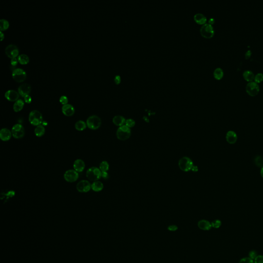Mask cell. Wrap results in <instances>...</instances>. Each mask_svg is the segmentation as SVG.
Here are the masks:
<instances>
[{"mask_svg":"<svg viewBox=\"0 0 263 263\" xmlns=\"http://www.w3.org/2000/svg\"><path fill=\"white\" fill-rule=\"evenodd\" d=\"M29 121L34 126H40L43 122V116L40 112L38 110H31L29 115Z\"/></svg>","mask_w":263,"mask_h":263,"instance_id":"obj_1","label":"cell"},{"mask_svg":"<svg viewBox=\"0 0 263 263\" xmlns=\"http://www.w3.org/2000/svg\"><path fill=\"white\" fill-rule=\"evenodd\" d=\"M101 174L102 172L99 168L93 166L87 170L86 176L89 180L94 182L98 181L101 177Z\"/></svg>","mask_w":263,"mask_h":263,"instance_id":"obj_2","label":"cell"},{"mask_svg":"<svg viewBox=\"0 0 263 263\" xmlns=\"http://www.w3.org/2000/svg\"><path fill=\"white\" fill-rule=\"evenodd\" d=\"M131 135V131L130 128L127 127L125 124L120 127L117 130L116 136L118 139L124 141L129 139Z\"/></svg>","mask_w":263,"mask_h":263,"instance_id":"obj_3","label":"cell"},{"mask_svg":"<svg viewBox=\"0 0 263 263\" xmlns=\"http://www.w3.org/2000/svg\"><path fill=\"white\" fill-rule=\"evenodd\" d=\"M87 124L90 129L96 130L101 125V120L98 116L92 115L87 119Z\"/></svg>","mask_w":263,"mask_h":263,"instance_id":"obj_4","label":"cell"},{"mask_svg":"<svg viewBox=\"0 0 263 263\" xmlns=\"http://www.w3.org/2000/svg\"><path fill=\"white\" fill-rule=\"evenodd\" d=\"M178 166L180 170L184 172H188L192 170L193 163L192 160L188 157H183L178 162Z\"/></svg>","mask_w":263,"mask_h":263,"instance_id":"obj_5","label":"cell"},{"mask_svg":"<svg viewBox=\"0 0 263 263\" xmlns=\"http://www.w3.org/2000/svg\"><path fill=\"white\" fill-rule=\"evenodd\" d=\"M200 34L205 38H211L214 34V28L211 24L205 23L202 25L200 29Z\"/></svg>","mask_w":263,"mask_h":263,"instance_id":"obj_6","label":"cell"},{"mask_svg":"<svg viewBox=\"0 0 263 263\" xmlns=\"http://www.w3.org/2000/svg\"><path fill=\"white\" fill-rule=\"evenodd\" d=\"M12 136L15 139H20L25 135V130L22 125L16 124L13 126L12 129Z\"/></svg>","mask_w":263,"mask_h":263,"instance_id":"obj_7","label":"cell"},{"mask_svg":"<svg viewBox=\"0 0 263 263\" xmlns=\"http://www.w3.org/2000/svg\"><path fill=\"white\" fill-rule=\"evenodd\" d=\"M12 76L16 81L21 82L25 80L26 73V71L22 68H15L12 71Z\"/></svg>","mask_w":263,"mask_h":263,"instance_id":"obj_8","label":"cell"},{"mask_svg":"<svg viewBox=\"0 0 263 263\" xmlns=\"http://www.w3.org/2000/svg\"><path fill=\"white\" fill-rule=\"evenodd\" d=\"M246 92L250 96L257 95L260 91V87L256 82L251 81L248 82L246 85Z\"/></svg>","mask_w":263,"mask_h":263,"instance_id":"obj_9","label":"cell"},{"mask_svg":"<svg viewBox=\"0 0 263 263\" xmlns=\"http://www.w3.org/2000/svg\"><path fill=\"white\" fill-rule=\"evenodd\" d=\"M76 189L79 192L87 193L91 189V185L87 180H81L77 184Z\"/></svg>","mask_w":263,"mask_h":263,"instance_id":"obj_10","label":"cell"},{"mask_svg":"<svg viewBox=\"0 0 263 263\" xmlns=\"http://www.w3.org/2000/svg\"><path fill=\"white\" fill-rule=\"evenodd\" d=\"M79 178V174L75 170H68L65 172L64 178L66 182H74L77 180Z\"/></svg>","mask_w":263,"mask_h":263,"instance_id":"obj_11","label":"cell"},{"mask_svg":"<svg viewBox=\"0 0 263 263\" xmlns=\"http://www.w3.org/2000/svg\"><path fill=\"white\" fill-rule=\"evenodd\" d=\"M5 53L9 58H15L19 54V51L17 46L14 44H9L5 48Z\"/></svg>","mask_w":263,"mask_h":263,"instance_id":"obj_12","label":"cell"},{"mask_svg":"<svg viewBox=\"0 0 263 263\" xmlns=\"http://www.w3.org/2000/svg\"><path fill=\"white\" fill-rule=\"evenodd\" d=\"M31 91V86L28 83H23L19 86L18 88L19 94L22 97H24L26 95H29Z\"/></svg>","mask_w":263,"mask_h":263,"instance_id":"obj_13","label":"cell"},{"mask_svg":"<svg viewBox=\"0 0 263 263\" xmlns=\"http://www.w3.org/2000/svg\"><path fill=\"white\" fill-rule=\"evenodd\" d=\"M19 93H18L16 90H9L6 92L5 96L7 100L10 101H16L19 99Z\"/></svg>","mask_w":263,"mask_h":263,"instance_id":"obj_14","label":"cell"},{"mask_svg":"<svg viewBox=\"0 0 263 263\" xmlns=\"http://www.w3.org/2000/svg\"><path fill=\"white\" fill-rule=\"evenodd\" d=\"M12 131L7 128H3L0 131V138L2 141H8L12 138Z\"/></svg>","mask_w":263,"mask_h":263,"instance_id":"obj_15","label":"cell"},{"mask_svg":"<svg viewBox=\"0 0 263 263\" xmlns=\"http://www.w3.org/2000/svg\"><path fill=\"white\" fill-rule=\"evenodd\" d=\"M62 111L66 116H71L75 113V108L71 104H66L63 105Z\"/></svg>","mask_w":263,"mask_h":263,"instance_id":"obj_16","label":"cell"},{"mask_svg":"<svg viewBox=\"0 0 263 263\" xmlns=\"http://www.w3.org/2000/svg\"><path fill=\"white\" fill-rule=\"evenodd\" d=\"M85 165L83 160L80 159L76 160L74 163V170L79 172H82L85 169Z\"/></svg>","mask_w":263,"mask_h":263,"instance_id":"obj_17","label":"cell"},{"mask_svg":"<svg viewBox=\"0 0 263 263\" xmlns=\"http://www.w3.org/2000/svg\"><path fill=\"white\" fill-rule=\"evenodd\" d=\"M197 226L199 229L205 231H208L212 228L211 223L209 222V221L205 219L199 221L197 224Z\"/></svg>","mask_w":263,"mask_h":263,"instance_id":"obj_18","label":"cell"},{"mask_svg":"<svg viewBox=\"0 0 263 263\" xmlns=\"http://www.w3.org/2000/svg\"><path fill=\"white\" fill-rule=\"evenodd\" d=\"M226 140L230 144H234L238 140V136L235 132L229 131L226 134Z\"/></svg>","mask_w":263,"mask_h":263,"instance_id":"obj_19","label":"cell"},{"mask_svg":"<svg viewBox=\"0 0 263 263\" xmlns=\"http://www.w3.org/2000/svg\"><path fill=\"white\" fill-rule=\"evenodd\" d=\"M194 19L197 23L201 25L205 24V22L207 21V18L205 17V15H204V14L201 13H197L195 14L194 16Z\"/></svg>","mask_w":263,"mask_h":263,"instance_id":"obj_20","label":"cell"},{"mask_svg":"<svg viewBox=\"0 0 263 263\" xmlns=\"http://www.w3.org/2000/svg\"><path fill=\"white\" fill-rule=\"evenodd\" d=\"M126 119L124 117L120 115L115 116L113 119V122L114 123V124L119 127L124 125V123H126Z\"/></svg>","mask_w":263,"mask_h":263,"instance_id":"obj_21","label":"cell"},{"mask_svg":"<svg viewBox=\"0 0 263 263\" xmlns=\"http://www.w3.org/2000/svg\"><path fill=\"white\" fill-rule=\"evenodd\" d=\"M104 184L99 181L94 182L91 185V189L95 192H100L104 189Z\"/></svg>","mask_w":263,"mask_h":263,"instance_id":"obj_22","label":"cell"},{"mask_svg":"<svg viewBox=\"0 0 263 263\" xmlns=\"http://www.w3.org/2000/svg\"><path fill=\"white\" fill-rule=\"evenodd\" d=\"M24 105V101L21 99H18L14 104V107H13L14 110L15 112H18L19 111L22 110V109L23 108Z\"/></svg>","mask_w":263,"mask_h":263,"instance_id":"obj_23","label":"cell"},{"mask_svg":"<svg viewBox=\"0 0 263 263\" xmlns=\"http://www.w3.org/2000/svg\"><path fill=\"white\" fill-rule=\"evenodd\" d=\"M243 77L245 80L249 82L252 81L255 76L253 72L250 70H246L243 73Z\"/></svg>","mask_w":263,"mask_h":263,"instance_id":"obj_24","label":"cell"},{"mask_svg":"<svg viewBox=\"0 0 263 263\" xmlns=\"http://www.w3.org/2000/svg\"><path fill=\"white\" fill-rule=\"evenodd\" d=\"M45 133V129L43 125H40L36 127L35 129V134L36 136L40 137L44 135Z\"/></svg>","mask_w":263,"mask_h":263,"instance_id":"obj_25","label":"cell"},{"mask_svg":"<svg viewBox=\"0 0 263 263\" xmlns=\"http://www.w3.org/2000/svg\"><path fill=\"white\" fill-rule=\"evenodd\" d=\"M87 124L84 121L79 120L75 123V129L78 131H84L87 128Z\"/></svg>","mask_w":263,"mask_h":263,"instance_id":"obj_26","label":"cell"},{"mask_svg":"<svg viewBox=\"0 0 263 263\" xmlns=\"http://www.w3.org/2000/svg\"><path fill=\"white\" fill-rule=\"evenodd\" d=\"M213 75H214V77L215 79L219 80V79H222L224 76L223 70L220 67H217L214 70Z\"/></svg>","mask_w":263,"mask_h":263,"instance_id":"obj_27","label":"cell"},{"mask_svg":"<svg viewBox=\"0 0 263 263\" xmlns=\"http://www.w3.org/2000/svg\"><path fill=\"white\" fill-rule=\"evenodd\" d=\"M18 60L19 62L22 64H26L28 63L29 61V57L27 54H21L19 55Z\"/></svg>","mask_w":263,"mask_h":263,"instance_id":"obj_28","label":"cell"},{"mask_svg":"<svg viewBox=\"0 0 263 263\" xmlns=\"http://www.w3.org/2000/svg\"><path fill=\"white\" fill-rule=\"evenodd\" d=\"M9 23L8 21L6 19H2L0 20V29L1 31H5L8 28Z\"/></svg>","mask_w":263,"mask_h":263,"instance_id":"obj_29","label":"cell"},{"mask_svg":"<svg viewBox=\"0 0 263 263\" xmlns=\"http://www.w3.org/2000/svg\"><path fill=\"white\" fill-rule=\"evenodd\" d=\"M99 169L101 172H107L109 169V164L107 161H103L101 163Z\"/></svg>","mask_w":263,"mask_h":263,"instance_id":"obj_30","label":"cell"},{"mask_svg":"<svg viewBox=\"0 0 263 263\" xmlns=\"http://www.w3.org/2000/svg\"><path fill=\"white\" fill-rule=\"evenodd\" d=\"M255 163L258 167H263V157L258 156L255 159Z\"/></svg>","mask_w":263,"mask_h":263,"instance_id":"obj_31","label":"cell"},{"mask_svg":"<svg viewBox=\"0 0 263 263\" xmlns=\"http://www.w3.org/2000/svg\"><path fill=\"white\" fill-rule=\"evenodd\" d=\"M125 125L127 126V127L129 128L134 127L135 125V121L132 119H128L126 120V123Z\"/></svg>","mask_w":263,"mask_h":263,"instance_id":"obj_32","label":"cell"},{"mask_svg":"<svg viewBox=\"0 0 263 263\" xmlns=\"http://www.w3.org/2000/svg\"><path fill=\"white\" fill-rule=\"evenodd\" d=\"M221 225H222L221 221H219V219H216L211 222L212 227L214 228H219L221 227Z\"/></svg>","mask_w":263,"mask_h":263,"instance_id":"obj_33","label":"cell"},{"mask_svg":"<svg viewBox=\"0 0 263 263\" xmlns=\"http://www.w3.org/2000/svg\"><path fill=\"white\" fill-rule=\"evenodd\" d=\"M255 82L256 83H259L263 80V74L261 73H259L256 74L255 77Z\"/></svg>","mask_w":263,"mask_h":263,"instance_id":"obj_34","label":"cell"},{"mask_svg":"<svg viewBox=\"0 0 263 263\" xmlns=\"http://www.w3.org/2000/svg\"><path fill=\"white\" fill-rule=\"evenodd\" d=\"M68 101V98H67V96H65V95L62 96H61L60 98V101L61 104H63V105L66 104H67Z\"/></svg>","mask_w":263,"mask_h":263,"instance_id":"obj_35","label":"cell"},{"mask_svg":"<svg viewBox=\"0 0 263 263\" xmlns=\"http://www.w3.org/2000/svg\"><path fill=\"white\" fill-rule=\"evenodd\" d=\"M238 263H254V262L250 258H245L241 259Z\"/></svg>","mask_w":263,"mask_h":263,"instance_id":"obj_36","label":"cell"},{"mask_svg":"<svg viewBox=\"0 0 263 263\" xmlns=\"http://www.w3.org/2000/svg\"><path fill=\"white\" fill-rule=\"evenodd\" d=\"M249 255L250 258L252 260H255V258H256V256H258L256 251H255V250L250 251L249 253Z\"/></svg>","mask_w":263,"mask_h":263,"instance_id":"obj_37","label":"cell"},{"mask_svg":"<svg viewBox=\"0 0 263 263\" xmlns=\"http://www.w3.org/2000/svg\"><path fill=\"white\" fill-rule=\"evenodd\" d=\"M255 263H263V255H258L255 260Z\"/></svg>","mask_w":263,"mask_h":263,"instance_id":"obj_38","label":"cell"},{"mask_svg":"<svg viewBox=\"0 0 263 263\" xmlns=\"http://www.w3.org/2000/svg\"><path fill=\"white\" fill-rule=\"evenodd\" d=\"M168 229L170 231H176L178 229V227L176 225H170L168 227Z\"/></svg>","mask_w":263,"mask_h":263,"instance_id":"obj_39","label":"cell"},{"mask_svg":"<svg viewBox=\"0 0 263 263\" xmlns=\"http://www.w3.org/2000/svg\"><path fill=\"white\" fill-rule=\"evenodd\" d=\"M24 98V100L25 101L27 104H30L31 101V97L29 95H27L25 96Z\"/></svg>","mask_w":263,"mask_h":263,"instance_id":"obj_40","label":"cell"},{"mask_svg":"<svg viewBox=\"0 0 263 263\" xmlns=\"http://www.w3.org/2000/svg\"><path fill=\"white\" fill-rule=\"evenodd\" d=\"M18 62H19L17 58H12L11 60V64H12V66H15L17 64Z\"/></svg>","mask_w":263,"mask_h":263,"instance_id":"obj_41","label":"cell"},{"mask_svg":"<svg viewBox=\"0 0 263 263\" xmlns=\"http://www.w3.org/2000/svg\"><path fill=\"white\" fill-rule=\"evenodd\" d=\"M114 81L115 82L116 84H118L120 83V76L119 75H116L115 77V79H114Z\"/></svg>","mask_w":263,"mask_h":263,"instance_id":"obj_42","label":"cell"},{"mask_svg":"<svg viewBox=\"0 0 263 263\" xmlns=\"http://www.w3.org/2000/svg\"><path fill=\"white\" fill-rule=\"evenodd\" d=\"M108 176H109V175H108V173H107V172H102L101 177H103L104 179H107V178H108Z\"/></svg>","mask_w":263,"mask_h":263,"instance_id":"obj_43","label":"cell"},{"mask_svg":"<svg viewBox=\"0 0 263 263\" xmlns=\"http://www.w3.org/2000/svg\"><path fill=\"white\" fill-rule=\"evenodd\" d=\"M251 53H252V52H251L250 50H248V51H246V54H245V57H246V59H248V58H249L250 57Z\"/></svg>","mask_w":263,"mask_h":263,"instance_id":"obj_44","label":"cell"},{"mask_svg":"<svg viewBox=\"0 0 263 263\" xmlns=\"http://www.w3.org/2000/svg\"><path fill=\"white\" fill-rule=\"evenodd\" d=\"M214 22H215V20H214V19H213V18H210V19H209V24H211V25H212V24H213V23H214Z\"/></svg>","mask_w":263,"mask_h":263,"instance_id":"obj_45","label":"cell"},{"mask_svg":"<svg viewBox=\"0 0 263 263\" xmlns=\"http://www.w3.org/2000/svg\"><path fill=\"white\" fill-rule=\"evenodd\" d=\"M193 172H197L198 171V168L197 166H194L192 167V170Z\"/></svg>","mask_w":263,"mask_h":263,"instance_id":"obj_46","label":"cell"},{"mask_svg":"<svg viewBox=\"0 0 263 263\" xmlns=\"http://www.w3.org/2000/svg\"><path fill=\"white\" fill-rule=\"evenodd\" d=\"M0 36H1V41H2L3 39H4V35L3 33L2 32V31H0Z\"/></svg>","mask_w":263,"mask_h":263,"instance_id":"obj_47","label":"cell"},{"mask_svg":"<svg viewBox=\"0 0 263 263\" xmlns=\"http://www.w3.org/2000/svg\"><path fill=\"white\" fill-rule=\"evenodd\" d=\"M261 175L263 178V167L261 168Z\"/></svg>","mask_w":263,"mask_h":263,"instance_id":"obj_48","label":"cell"}]
</instances>
